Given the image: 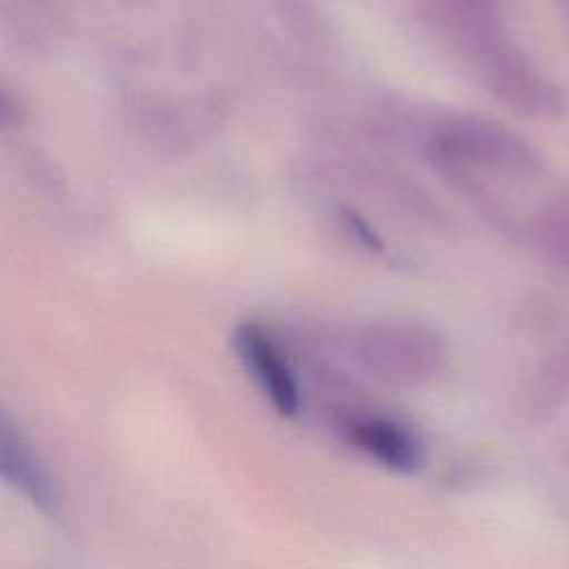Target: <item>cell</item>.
Returning a JSON list of instances; mask_svg holds the SVG:
<instances>
[{"label":"cell","instance_id":"6da1fadb","mask_svg":"<svg viewBox=\"0 0 569 569\" xmlns=\"http://www.w3.org/2000/svg\"><path fill=\"white\" fill-rule=\"evenodd\" d=\"M362 367L387 382L416 385L433 376L442 360V345L425 327H369L356 340Z\"/></svg>","mask_w":569,"mask_h":569},{"label":"cell","instance_id":"7a4b0ae2","mask_svg":"<svg viewBox=\"0 0 569 569\" xmlns=\"http://www.w3.org/2000/svg\"><path fill=\"white\" fill-rule=\"evenodd\" d=\"M336 429L356 453L391 473L413 476L427 462V447L420 433L382 411H342L336 418Z\"/></svg>","mask_w":569,"mask_h":569},{"label":"cell","instance_id":"3957f363","mask_svg":"<svg viewBox=\"0 0 569 569\" xmlns=\"http://www.w3.org/2000/svg\"><path fill=\"white\" fill-rule=\"evenodd\" d=\"M233 349L269 407L280 418L296 420L305 411V391L273 336L256 322H242L233 331Z\"/></svg>","mask_w":569,"mask_h":569},{"label":"cell","instance_id":"277c9868","mask_svg":"<svg viewBox=\"0 0 569 569\" xmlns=\"http://www.w3.org/2000/svg\"><path fill=\"white\" fill-rule=\"evenodd\" d=\"M0 469L4 482L29 500L31 507L47 516L58 513L60 493L51 471L38 449H33L31 440L11 422L9 416H2L0 427Z\"/></svg>","mask_w":569,"mask_h":569},{"label":"cell","instance_id":"5b68a950","mask_svg":"<svg viewBox=\"0 0 569 569\" xmlns=\"http://www.w3.org/2000/svg\"><path fill=\"white\" fill-rule=\"evenodd\" d=\"M525 238L536 256L558 276L569 278V202L553 200L540 207L525 224Z\"/></svg>","mask_w":569,"mask_h":569},{"label":"cell","instance_id":"8992f818","mask_svg":"<svg viewBox=\"0 0 569 569\" xmlns=\"http://www.w3.org/2000/svg\"><path fill=\"white\" fill-rule=\"evenodd\" d=\"M569 396V353L551 360L529 393V416L536 422L549 420Z\"/></svg>","mask_w":569,"mask_h":569}]
</instances>
